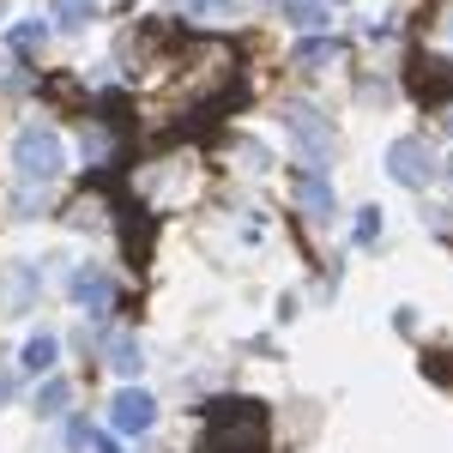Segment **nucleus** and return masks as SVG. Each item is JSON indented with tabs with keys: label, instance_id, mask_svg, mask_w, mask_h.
I'll use <instances>...</instances> for the list:
<instances>
[{
	"label": "nucleus",
	"instance_id": "nucleus-6",
	"mask_svg": "<svg viewBox=\"0 0 453 453\" xmlns=\"http://www.w3.org/2000/svg\"><path fill=\"white\" fill-rule=\"evenodd\" d=\"M36 309V266H6L0 273V314H31Z\"/></svg>",
	"mask_w": 453,
	"mask_h": 453
},
{
	"label": "nucleus",
	"instance_id": "nucleus-5",
	"mask_svg": "<svg viewBox=\"0 0 453 453\" xmlns=\"http://www.w3.org/2000/svg\"><path fill=\"white\" fill-rule=\"evenodd\" d=\"M73 303H79L85 314L115 309V279H109L104 266H79V273H73Z\"/></svg>",
	"mask_w": 453,
	"mask_h": 453
},
{
	"label": "nucleus",
	"instance_id": "nucleus-15",
	"mask_svg": "<svg viewBox=\"0 0 453 453\" xmlns=\"http://www.w3.org/2000/svg\"><path fill=\"white\" fill-rule=\"evenodd\" d=\"M36 411H42V418H61V411H67V381L42 387V393H36Z\"/></svg>",
	"mask_w": 453,
	"mask_h": 453
},
{
	"label": "nucleus",
	"instance_id": "nucleus-16",
	"mask_svg": "<svg viewBox=\"0 0 453 453\" xmlns=\"http://www.w3.org/2000/svg\"><path fill=\"white\" fill-rule=\"evenodd\" d=\"M350 236H357L363 248H375V236H381V211L363 206V211H357V230H350Z\"/></svg>",
	"mask_w": 453,
	"mask_h": 453
},
{
	"label": "nucleus",
	"instance_id": "nucleus-11",
	"mask_svg": "<svg viewBox=\"0 0 453 453\" xmlns=\"http://www.w3.org/2000/svg\"><path fill=\"white\" fill-rule=\"evenodd\" d=\"M279 6L296 19V25H309V31H320V25H326V0H279Z\"/></svg>",
	"mask_w": 453,
	"mask_h": 453
},
{
	"label": "nucleus",
	"instance_id": "nucleus-9",
	"mask_svg": "<svg viewBox=\"0 0 453 453\" xmlns=\"http://www.w3.org/2000/svg\"><path fill=\"white\" fill-rule=\"evenodd\" d=\"M97 0H55V31H85Z\"/></svg>",
	"mask_w": 453,
	"mask_h": 453
},
{
	"label": "nucleus",
	"instance_id": "nucleus-18",
	"mask_svg": "<svg viewBox=\"0 0 453 453\" xmlns=\"http://www.w3.org/2000/svg\"><path fill=\"white\" fill-rule=\"evenodd\" d=\"M97 453H121V448H115V441H97Z\"/></svg>",
	"mask_w": 453,
	"mask_h": 453
},
{
	"label": "nucleus",
	"instance_id": "nucleus-20",
	"mask_svg": "<svg viewBox=\"0 0 453 453\" xmlns=\"http://www.w3.org/2000/svg\"><path fill=\"white\" fill-rule=\"evenodd\" d=\"M448 134H453V109H448Z\"/></svg>",
	"mask_w": 453,
	"mask_h": 453
},
{
	"label": "nucleus",
	"instance_id": "nucleus-4",
	"mask_svg": "<svg viewBox=\"0 0 453 453\" xmlns=\"http://www.w3.org/2000/svg\"><path fill=\"white\" fill-rule=\"evenodd\" d=\"M290 134H296V145H303V157H309L314 170L333 157V127H326L320 109H290Z\"/></svg>",
	"mask_w": 453,
	"mask_h": 453
},
{
	"label": "nucleus",
	"instance_id": "nucleus-14",
	"mask_svg": "<svg viewBox=\"0 0 453 453\" xmlns=\"http://www.w3.org/2000/svg\"><path fill=\"white\" fill-rule=\"evenodd\" d=\"M42 36H49V31H42L36 19H25V25H12V31H6V42H12V55H31Z\"/></svg>",
	"mask_w": 453,
	"mask_h": 453
},
{
	"label": "nucleus",
	"instance_id": "nucleus-10",
	"mask_svg": "<svg viewBox=\"0 0 453 453\" xmlns=\"http://www.w3.org/2000/svg\"><path fill=\"white\" fill-rule=\"evenodd\" d=\"M339 49H345V42H333V36H303V42H296V61H303V67H326Z\"/></svg>",
	"mask_w": 453,
	"mask_h": 453
},
{
	"label": "nucleus",
	"instance_id": "nucleus-7",
	"mask_svg": "<svg viewBox=\"0 0 453 453\" xmlns=\"http://www.w3.org/2000/svg\"><path fill=\"white\" fill-rule=\"evenodd\" d=\"M55 357H61V339L55 333H36L31 345H25V357H19V369L25 375H42V369H55Z\"/></svg>",
	"mask_w": 453,
	"mask_h": 453
},
{
	"label": "nucleus",
	"instance_id": "nucleus-19",
	"mask_svg": "<svg viewBox=\"0 0 453 453\" xmlns=\"http://www.w3.org/2000/svg\"><path fill=\"white\" fill-rule=\"evenodd\" d=\"M441 31H448V42H453V12H448V25H441Z\"/></svg>",
	"mask_w": 453,
	"mask_h": 453
},
{
	"label": "nucleus",
	"instance_id": "nucleus-13",
	"mask_svg": "<svg viewBox=\"0 0 453 453\" xmlns=\"http://www.w3.org/2000/svg\"><path fill=\"white\" fill-rule=\"evenodd\" d=\"M61 448H67V453H85V448H97V435H91V423H85V418H67V423H61Z\"/></svg>",
	"mask_w": 453,
	"mask_h": 453
},
{
	"label": "nucleus",
	"instance_id": "nucleus-17",
	"mask_svg": "<svg viewBox=\"0 0 453 453\" xmlns=\"http://www.w3.org/2000/svg\"><path fill=\"white\" fill-rule=\"evenodd\" d=\"M12 393H19V387H12V375H0V405H6Z\"/></svg>",
	"mask_w": 453,
	"mask_h": 453
},
{
	"label": "nucleus",
	"instance_id": "nucleus-2",
	"mask_svg": "<svg viewBox=\"0 0 453 453\" xmlns=\"http://www.w3.org/2000/svg\"><path fill=\"white\" fill-rule=\"evenodd\" d=\"M387 175L405 181V188H429L435 181V151L423 140H393L387 145Z\"/></svg>",
	"mask_w": 453,
	"mask_h": 453
},
{
	"label": "nucleus",
	"instance_id": "nucleus-1",
	"mask_svg": "<svg viewBox=\"0 0 453 453\" xmlns=\"http://www.w3.org/2000/svg\"><path fill=\"white\" fill-rule=\"evenodd\" d=\"M12 170L25 175V181H55V175L67 170V140L49 121H25L12 134Z\"/></svg>",
	"mask_w": 453,
	"mask_h": 453
},
{
	"label": "nucleus",
	"instance_id": "nucleus-8",
	"mask_svg": "<svg viewBox=\"0 0 453 453\" xmlns=\"http://www.w3.org/2000/svg\"><path fill=\"white\" fill-rule=\"evenodd\" d=\"M296 200H303L309 218H333V188H326V175H320V170L303 175V194H296Z\"/></svg>",
	"mask_w": 453,
	"mask_h": 453
},
{
	"label": "nucleus",
	"instance_id": "nucleus-3",
	"mask_svg": "<svg viewBox=\"0 0 453 453\" xmlns=\"http://www.w3.org/2000/svg\"><path fill=\"white\" fill-rule=\"evenodd\" d=\"M109 423H115V435H145V429L157 423V399H151L145 387H115Z\"/></svg>",
	"mask_w": 453,
	"mask_h": 453
},
{
	"label": "nucleus",
	"instance_id": "nucleus-12",
	"mask_svg": "<svg viewBox=\"0 0 453 453\" xmlns=\"http://www.w3.org/2000/svg\"><path fill=\"white\" fill-rule=\"evenodd\" d=\"M104 357H109V369H121V375H134V369H140V345H134V339H109Z\"/></svg>",
	"mask_w": 453,
	"mask_h": 453
}]
</instances>
